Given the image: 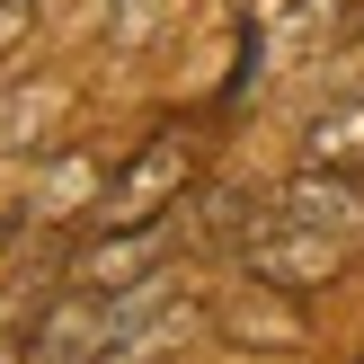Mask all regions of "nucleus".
<instances>
[{
    "label": "nucleus",
    "mask_w": 364,
    "mask_h": 364,
    "mask_svg": "<svg viewBox=\"0 0 364 364\" xmlns=\"http://www.w3.org/2000/svg\"><path fill=\"white\" fill-rule=\"evenodd\" d=\"M196 178V142L178 124H160L124 169H107L98 187V231H142V223H178V196Z\"/></svg>",
    "instance_id": "obj_1"
},
{
    "label": "nucleus",
    "mask_w": 364,
    "mask_h": 364,
    "mask_svg": "<svg viewBox=\"0 0 364 364\" xmlns=\"http://www.w3.org/2000/svg\"><path fill=\"white\" fill-rule=\"evenodd\" d=\"M231 258H240V284H258V294H320V284L338 276V258H347V240H329V231H294V223L267 213Z\"/></svg>",
    "instance_id": "obj_2"
},
{
    "label": "nucleus",
    "mask_w": 364,
    "mask_h": 364,
    "mask_svg": "<svg viewBox=\"0 0 364 364\" xmlns=\"http://www.w3.org/2000/svg\"><path fill=\"white\" fill-rule=\"evenodd\" d=\"M187 240L178 223H142V231H98L89 249H71V284H89V294H134V284L151 276H178L169 249Z\"/></svg>",
    "instance_id": "obj_3"
},
{
    "label": "nucleus",
    "mask_w": 364,
    "mask_h": 364,
    "mask_svg": "<svg viewBox=\"0 0 364 364\" xmlns=\"http://www.w3.org/2000/svg\"><path fill=\"white\" fill-rule=\"evenodd\" d=\"M267 213L294 223V231L355 240V231H364V187H355V169H320V160H311V169H294V178L276 187V205H267Z\"/></svg>",
    "instance_id": "obj_4"
},
{
    "label": "nucleus",
    "mask_w": 364,
    "mask_h": 364,
    "mask_svg": "<svg viewBox=\"0 0 364 364\" xmlns=\"http://www.w3.org/2000/svg\"><path fill=\"white\" fill-rule=\"evenodd\" d=\"M107 347V294H89V284H63V294L36 311L27 347H18V364H98Z\"/></svg>",
    "instance_id": "obj_5"
},
{
    "label": "nucleus",
    "mask_w": 364,
    "mask_h": 364,
    "mask_svg": "<svg viewBox=\"0 0 364 364\" xmlns=\"http://www.w3.org/2000/svg\"><path fill=\"white\" fill-rule=\"evenodd\" d=\"M302 142H311V160H320V169H364V98H347V107H320Z\"/></svg>",
    "instance_id": "obj_6"
},
{
    "label": "nucleus",
    "mask_w": 364,
    "mask_h": 364,
    "mask_svg": "<svg viewBox=\"0 0 364 364\" xmlns=\"http://www.w3.org/2000/svg\"><path fill=\"white\" fill-rule=\"evenodd\" d=\"M98 187H107V178L89 169V160H63V169L45 178V205H36V223H53V213H71L80 196H98Z\"/></svg>",
    "instance_id": "obj_7"
},
{
    "label": "nucleus",
    "mask_w": 364,
    "mask_h": 364,
    "mask_svg": "<svg viewBox=\"0 0 364 364\" xmlns=\"http://www.w3.org/2000/svg\"><path fill=\"white\" fill-rule=\"evenodd\" d=\"M27 36H36V0H0V63H9Z\"/></svg>",
    "instance_id": "obj_8"
}]
</instances>
